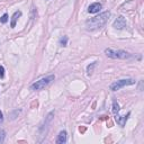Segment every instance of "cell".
<instances>
[{"label":"cell","instance_id":"cell-3","mask_svg":"<svg viewBox=\"0 0 144 144\" xmlns=\"http://www.w3.org/2000/svg\"><path fill=\"white\" fill-rule=\"evenodd\" d=\"M105 54L107 56H109L111 59H128L131 58V54L127 53L126 51H122V50H113V49H106L105 50Z\"/></svg>","mask_w":144,"mask_h":144},{"label":"cell","instance_id":"cell-11","mask_svg":"<svg viewBox=\"0 0 144 144\" xmlns=\"http://www.w3.org/2000/svg\"><path fill=\"white\" fill-rule=\"evenodd\" d=\"M96 65V62L91 63V65H88L87 68V72H88V75H91L92 74V71H94V66Z\"/></svg>","mask_w":144,"mask_h":144},{"label":"cell","instance_id":"cell-12","mask_svg":"<svg viewBox=\"0 0 144 144\" xmlns=\"http://www.w3.org/2000/svg\"><path fill=\"white\" fill-rule=\"evenodd\" d=\"M66 44H68V37L66 36H63V37H61V39H60V45L66 46Z\"/></svg>","mask_w":144,"mask_h":144},{"label":"cell","instance_id":"cell-16","mask_svg":"<svg viewBox=\"0 0 144 144\" xmlns=\"http://www.w3.org/2000/svg\"><path fill=\"white\" fill-rule=\"evenodd\" d=\"M2 122H3V115L1 111H0V123H2Z\"/></svg>","mask_w":144,"mask_h":144},{"label":"cell","instance_id":"cell-2","mask_svg":"<svg viewBox=\"0 0 144 144\" xmlns=\"http://www.w3.org/2000/svg\"><path fill=\"white\" fill-rule=\"evenodd\" d=\"M54 79H55V77L53 74L49 75V77H45V78H42V79H39L38 81H35L33 85L30 86V89L32 90H42L45 87L49 86Z\"/></svg>","mask_w":144,"mask_h":144},{"label":"cell","instance_id":"cell-8","mask_svg":"<svg viewBox=\"0 0 144 144\" xmlns=\"http://www.w3.org/2000/svg\"><path fill=\"white\" fill-rule=\"evenodd\" d=\"M22 16V11H15L14 15H13V17H11V22H10V27L11 28H15L16 27V23H17L18 20V18Z\"/></svg>","mask_w":144,"mask_h":144},{"label":"cell","instance_id":"cell-6","mask_svg":"<svg viewBox=\"0 0 144 144\" xmlns=\"http://www.w3.org/2000/svg\"><path fill=\"white\" fill-rule=\"evenodd\" d=\"M131 115V113H128L126 116H119L118 113L117 114H115V119H116V122H117V124L121 127H124L125 126V124H126V121L128 119V116Z\"/></svg>","mask_w":144,"mask_h":144},{"label":"cell","instance_id":"cell-5","mask_svg":"<svg viewBox=\"0 0 144 144\" xmlns=\"http://www.w3.org/2000/svg\"><path fill=\"white\" fill-rule=\"evenodd\" d=\"M113 26L115 27L116 29H123L124 27L126 26V20H125V18H124L123 16H119V17L114 22Z\"/></svg>","mask_w":144,"mask_h":144},{"label":"cell","instance_id":"cell-9","mask_svg":"<svg viewBox=\"0 0 144 144\" xmlns=\"http://www.w3.org/2000/svg\"><path fill=\"white\" fill-rule=\"evenodd\" d=\"M56 143L58 144H64V143H66V132L65 131H61L59 133Z\"/></svg>","mask_w":144,"mask_h":144},{"label":"cell","instance_id":"cell-13","mask_svg":"<svg viewBox=\"0 0 144 144\" xmlns=\"http://www.w3.org/2000/svg\"><path fill=\"white\" fill-rule=\"evenodd\" d=\"M8 22V15L7 14H3L1 17H0V23H2V24H5Z\"/></svg>","mask_w":144,"mask_h":144},{"label":"cell","instance_id":"cell-4","mask_svg":"<svg viewBox=\"0 0 144 144\" xmlns=\"http://www.w3.org/2000/svg\"><path fill=\"white\" fill-rule=\"evenodd\" d=\"M134 83H135L134 79H122V80H118V81L111 83V85H110V90L117 91V90H119L123 87L131 86V85H134Z\"/></svg>","mask_w":144,"mask_h":144},{"label":"cell","instance_id":"cell-7","mask_svg":"<svg viewBox=\"0 0 144 144\" xmlns=\"http://www.w3.org/2000/svg\"><path fill=\"white\" fill-rule=\"evenodd\" d=\"M101 3L99 2H95V3H91V5L88 7V13L90 14H96V13H99V10L101 9Z\"/></svg>","mask_w":144,"mask_h":144},{"label":"cell","instance_id":"cell-14","mask_svg":"<svg viewBox=\"0 0 144 144\" xmlns=\"http://www.w3.org/2000/svg\"><path fill=\"white\" fill-rule=\"evenodd\" d=\"M5 77V68H3L2 65H0V78H3Z\"/></svg>","mask_w":144,"mask_h":144},{"label":"cell","instance_id":"cell-10","mask_svg":"<svg viewBox=\"0 0 144 144\" xmlns=\"http://www.w3.org/2000/svg\"><path fill=\"white\" fill-rule=\"evenodd\" d=\"M118 111H119V105H118L117 101L114 100V101H113V113H114V114H117Z\"/></svg>","mask_w":144,"mask_h":144},{"label":"cell","instance_id":"cell-1","mask_svg":"<svg viewBox=\"0 0 144 144\" xmlns=\"http://www.w3.org/2000/svg\"><path fill=\"white\" fill-rule=\"evenodd\" d=\"M110 17L109 11H105V13L100 14L99 16H96L94 18H90L86 22V27L88 30H96L99 29L107 23V20Z\"/></svg>","mask_w":144,"mask_h":144},{"label":"cell","instance_id":"cell-15","mask_svg":"<svg viewBox=\"0 0 144 144\" xmlns=\"http://www.w3.org/2000/svg\"><path fill=\"white\" fill-rule=\"evenodd\" d=\"M3 138H5V132L0 131V143L3 142Z\"/></svg>","mask_w":144,"mask_h":144},{"label":"cell","instance_id":"cell-17","mask_svg":"<svg viewBox=\"0 0 144 144\" xmlns=\"http://www.w3.org/2000/svg\"><path fill=\"white\" fill-rule=\"evenodd\" d=\"M79 131H80V132H85V131H86V128H85V127H82V128H81V127H80Z\"/></svg>","mask_w":144,"mask_h":144}]
</instances>
